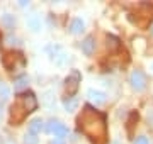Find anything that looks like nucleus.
I'll return each instance as SVG.
<instances>
[{"instance_id":"16","label":"nucleus","mask_w":153,"mask_h":144,"mask_svg":"<svg viewBox=\"0 0 153 144\" xmlns=\"http://www.w3.org/2000/svg\"><path fill=\"white\" fill-rule=\"evenodd\" d=\"M9 95H10V88L7 87V83L0 82V98L7 100V98H9Z\"/></svg>"},{"instance_id":"10","label":"nucleus","mask_w":153,"mask_h":144,"mask_svg":"<svg viewBox=\"0 0 153 144\" xmlns=\"http://www.w3.org/2000/svg\"><path fill=\"white\" fill-rule=\"evenodd\" d=\"M94 49H95V41H94V37H87L85 41L82 43V51L85 53V54H92Z\"/></svg>"},{"instance_id":"13","label":"nucleus","mask_w":153,"mask_h":144,"mask_svg":"<svg viewBox=\"0 0 153 144\" xmlns=\"http://www.w3.org/2000/svg\"><path fill=\"white\" fill-rule=\"evenodd\" d=\"M63 107H65L66 112H73V110H76V107H78V100L76 98H66L65 102H63Z\"/></svg>"},{"instance_id":"7","label":"nucleus","mask_w":153,"mask_h":144,"mask_svg":"<svg viewBox=\"0 0 153 144\" xmlns=\"http://www.w3.org/2000/svg\"><path fill=\"white\" fill-rule=\"evenodd\" d=\"M87 95H88V98H90V102H94L95 105H102V104H105V100H107L104 92H99V90H88Z\"/></svg>"},{"instance_id":"17","label":"nucleus","mask_w":153,"mask_h":144,"mask_svg":"<svg viewBox=\"0 0 153 144\" xmlns=\"http://www.w3.org/2000/svg\"><path fill=\"white\" fill-rule=\"evenodd\" d=\"M107 48H109L111 51H114L119 48V39L114 37V36H107Z\"/></svg>"},{"instance_id":"11","label":"nucleus","mask_w":153,"mask_h":144,"mask_svg":"<svg viewBox=\"0 0 153 144\" xmlns=\"http://www.w3.org/2000/svg\"><path fill=\"white\" fill-rule=\"evenodd\" d=\"M83 27H85V24H83L82 19H73L70 24V32L71 34H80L83 31Z\"/></svg>"},{"instance_id":"24","label":"nucleus","mask_w":153,"mask_h":144,"mask_svg":"<svg viewBox=\"0 0 153 144\" xmlns=\"http://www.w3.org/2000/svg\"><path fill=\"white\" fill-rule=\"evenodd\" d=\"M152 70H153V63H152Z\"/></svg>"},{"instance_id":"23","label":"nucleus","mask_w":153,"mask_h":144,"mask_svg":"<svg viewBox=\"0 0 153 144\" xmlns=\"http://www.w3.org/2000/svg\"><path fill=\"white\" fill-rule=\"evenodd\" d=\"M19 5H21V7H26V5H29V2H26V0H21V2H19Z\"/></svg>"},{"instance_id":"22","label":"nucleus","mask_w":153,"mask_h":144,"mask_svg":"<svg viewBox=\"0 0 153 144\" xmlns=\"http://www.w3.org/2000/svg\"><path fill=\"white\" fill-rule=\"evenodd\" d=\"M51 144H65V141H63V139H55Z\"/></svg>"},{"instance_id":"19","label":"nucleus","mask_w":153,"mask_h":144,"mask_svg":"<svg viewBox=\"0 0 153 144\" xmlns=\"http://www.w3.org/2000/svg\"><path fill=\"white\" fill-rule=\"evenodd\" d=\"M58 124H60V120H55V119H51V120L48 122V126H46V131L53 134V131L56 129V126H58Z\"/></svg>"},{"instance_id":"14","label":"nucleus","mask_w":153,"mask_h":144,"mask_svg":"<svg viewBox=\"0 0 153 144\" xmlns=\"http://www.w3.org/2000/svg\"><path fill=\"white\" fill-rule=\"evenodd\" d=\"M2 24H4L5 27L12 29L14 26H16V17L10 15V14H5V15H2Z\"/></svg>"},{"instance_id":"18","label":"nucleus","mask_w":153,"mask_h":144,"mask_svg":"<svg viewBox=\"0 0 153 144\" xmlns=\"http://www.w3.org/2000/svg\"><path fill=\"white\" fill-rule=\"evenodd\" d=\"M39 139L34 136V134H26L24 136V144H38Z\"/></svg>"},{"instance_id":"25","label":"nucleus","mask_w":153,"mask_h":144,"mask_svg":"<svg viewBox=\"0 0 153 144\" xmlns=\"http://www.w3.org/2000/svg\"><path fill=\"white\" fill-rule=\"evenodd\" d=\"M152 32H153V27H152Z\"/></svg>"},{"instance_id":"3","label":"nucleus","mask_w":153,"mask_h":144,"mask_svg":"<svg viewBox=\"0 0 153 144\" xmlns=\"http://www.w3.org/2000/svg\"><path fill=\"white\" fill-rule=\"evenodd\" d=\"M80 73L76 71V70H73V71L66 76L65 80V92L66 95H70V97H73V95L76 93V90H78V87H80Z\"/></svg>"},{"instance_id":"5","label":"nucleus","mask_w":153,"mask_h":144,"mask_svg":"<svg viewBox=\"0 0 153 144\" xmlns=\"http://www.w3.org/2000/svg\"><path fill=\"white\" fill-rule=\"evenodd\" d=\"M26 109L21 105V102H17V104H14L10 109V124L12 126H17L19 122L24 120V117H26Z\"/></svg>"},{"instance_id":"2","label":"nucleus","mask_w":153,"mask_h":144,"mask_svg":"<svg viewBox=\"0 0 153 144\" xmlns=\"http://www.w3.org/2000/svg\"><path fill=\"white\" fill-rule=\"evenodd\" d=\"M4 66L10 71H22L26 66V60L21 53H5L4 54Z\"/></svg>"},{"instance_id":"12","label":"nucleus","mask_w":153,"mask_h":144,"mask_svg":"<svg viewBox=\"0 0 153 144\" xmlns=\"http://www.w3.org/2000/svg\"><path fill=\"white\" fill-rule=\"evenodd\" d=\"M53 134H55L58 139H63L65 136H68V127H66L65 124H61V122H60V124L56 126V129L53 131Z\"/></svg>"},{"instance_id":"15","label":"nucleus","mask_w":153,"mask_h":144,"mask_svg":"<svg viewBox=\"0 0 153 144\" xmlns=\"http://www.w3.org/2000/svg\"><path fill=\"white\" fill-rule=\"evenodd\" d=\"M14 88L17 90V92H21V90L27 88V78L26 76H21L16 80V85H14Z\"/></svg>"},{"instance_id":"8","label":"nucleus","mask_w":153,"mask_h":144,"mask_svg":"<svg viewBox=\"0 0 153 144\" xmlns=\"http://www.w3.org/2000/svg\"><path fill=\"white\" fill-rule=\"evenodd\" d=\"M43 120H41V119H33V120L29 122V134H34V136H36V134H39L41 132V131H43Z\"/></svg>"},{"instance_id":"1","label":"nucleus","mask_w":153,"mask_h":144,"mask_svg":"<svg viewBox=\"0 0 153 144\" xmlns=\"http://www.w3.org/2000/svg\"><path fill=\"white\" fill-rule=\"evenodd\" d=\"M78 122V129L82 131L88 139H92L95 143H102L105 141L107 136V127H105V119L100 112L94 110L92 107H83L82 114L76 119Z\"/></svg>"},{"instance_id":"4","label":"nucleus","mask_w":153,"mask_h":144,"mask_svg":"<svg viewBox=\"0 0 153 144\" xmlns=\"http://www.w3.org/2000/svg\"><path fill=\"white\" fill-rule=\"evenodd\" d=\"M129 83H131L133 90L143 92V90L146 88V76H145V73H143L141 70H134V71L129 75Z\"/></svg>"},{"instance_id":"20","label":"nucleus","mask_w":153,"mask_h":144,"mask_svg":"<svg viewBox=\"0 0 153 144\" xmlns=\"http://www.w3.org/2000/svg\"><path fill=\"white\" fill-rule=\"evenodd\" d=\"M133 144H150V141H148L146 136H140V137H136V141Z\"/></svg>"},{"instance_id":"9","label":"nucleus","mask_w":153,"mask_h":144,"mask_svg":"<svg viewBox=\"0 0 153 144\" xmlns=\"http://www.w3.org/2000/svg\"><path fill=\"white\" fill-rule=\"evenodd\" d=\"M27 27L33 31V32H38L41 31V19L38 15H29L27 17Z\"/></svg>"},{"instance_id":"21","label":"nucleus","mask_w":153,"mask_h":144,"mask_svg":"<svg viewBox=\"0 0 153 144\" xmlns=\"http://www.w3.org/2000/svg\"><path fill=\"white\" fill-rule=\"evenodd\" d=\"M5 41H7V44H10V46H19V39H17V37H12V36H9Z\"/></svg>"},{"instance_id":"6","label":"nucleus","mask_w":153,"mask_h":144,"mask_svg":"<svg viewBox=\"0 0 153 144\" xmlns=\"http://www.w3.org/2000/svg\"><path fill=\"white\" fill-rule=\"evenodd\" d=\"M22 107L26 109V112L36 110V107H38V100H36V97H34L33 93H24L22 95Z\"/></svg>"}]
</instances>
